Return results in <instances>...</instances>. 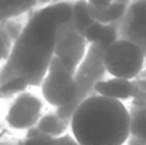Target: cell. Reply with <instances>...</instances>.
I'll use <instances>...</instances> for the list:
<instances>
[{
  "instance_id": "ba28073f",
  "label": "cell",
  "mask_w": 146,
  "mask_h": 145,
  "mask_svg": "<svg viewBox=\"0 0 146 145\" xmlns=\"http://www.w3.org/2000/svg\"><path fill=\"white\" fill-rule=\"evenodd\" d=\"M95 92L102 96H107L113 99L125 100L129 99L134 92V84L131 80L113 77L110 80L99 81L95 85Z\"/></svg>"
},
{
  "instance_id": "2e32d148",
  "label": "cell",
  "mask_w": 146,
  "mask_h": 145,
  "mask_svg": "<svg viewBox=\"0 0 146 145\" xmlns=\"http://www.w3.org/2000/svg\"><path fill=\"white\" fill-rule=\"evenodd\" d=\"M1 25L4 28V31L7 32V35L10 36L13 42H15V39L20 36L21 31L24 29V25L23 22L17 18H10V20H6V21H1Z\"/></svg>"
},
{
  "instance_id": "9a60e30c",
  "label": "cell",
  "mask_w": 146,
  "mask_h": 145,
  "mask_svg": "<svg viewBox=\"0 0 146 145\" xmlns=\"http://www.w3.org/2000/svg\"><path fill=\"white\" fill-rule=\"evenodd\" d=\"M118 39V31H117V27L114 24H106L104 25V29L102 32V36L99 38L98 42L95 43H99L100 46H103L104 49H107L111 43H114L115 41Z\"/></svg>"
},
{
  "instance_id": "44dd1931",
  "label": "cell",
  "mask_w": 146,
  "mask_h": 145,
  "mask_svg": "<svg viewBox=\"0 0 146 145\" xmlns=\"http://www.w3.org/2000/svg\"><path fill=\"white\" fill-rule=\"evenodd\" d=\"M38 1V4H53V3H57L58 0H36Z\"/></svg>"
},
{
  "instance_id": "9c48e42d",
  "label": "cell",
  "mask_w": 146,
  "mask_h": 145,
  "mask_svg": "<svg viewBox=\"0 0 146 145\" xmlns=\"http://www.w3.org/2000/svg\"><path fill=\"white\" fill-rule=\"evenodd\" d=\"M127 4L121 3H111L106 7H93L89 4V13L93 21H98L100 24H113L118 21L127 11Z\"/></svg>"
},
{
  "instance_id": "5b68a950",
  "label": "cell",
  "mask_w": 146,
  "mask_h": 145,
  "mask_svg": "<svg viewBox=\"0 0 146 145\" xmlns=\"http://www.w3.org/2000/svg\"><path fill=\"white\" fill-rule=\"evenodd\" d=\"M104 68L113 77L134 80L143 68L145 56L135 43L117 39L104 50Z\"/></svg>"
},
{
  "instance_id": "30bf717a",
  "label": "cell",
  "mask_w": 146,
  "mask_h": 145,
  "mask_svg": "<svg viewBox=\"0 0 146 145\" xmlns=\"http://www.w3.org/2000/svg\"><path fill=\"white\" fill-rule=\"evenodd\" d=\"M36 4V0H0V22L17 18L32 10Z\"/></svg>"
},
{
  "instance_id": "277c9868",
  "label": "cell",
  "mask_w": 146,
  "mask_h": 145,
  "mask_svg": "<svg viewBox=\"0 0 146 145\" xmlns=\"http://www.w3.org/2000/svg\"><path fill=\"white\" fill-rule=\"evenodd\" d=\"M86 53V41L84 35L77 31L74 21L67 24L57 36L54 56L49 64L47 73L64 71L71 76L75 74L77 67Z\"/></svg>"
},
{
  "instance_id": "7402d4cb",
  "label": "cell",
  "mask_w": 146,
  "mask_h": 145,
  "mask_svg": "<svg viewBox=\"0 0 146 145\" xmlns=\"http://www.w3.org/2000/svg\"><path fill=\"white\" fill-rule=\"evenodd\" d=\"M135 78H139V80H142V81H143V82L146 84V70H145V71H141V73H139V74H138V76H136Z\"/></svg>"
},
{
  "instance_id": "ffe728a7",
  "label": "cell",
  "mask_w": 146,
  "mask_h": 145,
  "mask_svg": "<svg viewBox=\"0 0 146 145\" xmlns=\"http://www.w3.org/2000/svg\"><path fill=\"white\" fill-rule=\"evenodd\" d=\"M127 142H128V145H146V141L141 140V138H138V137H134V135L128 137Z\"/></svg>"
},
{
  "instance_id": "d4e9b609",
  "label": "cell",
  "mask_w": 146,
  "mask_h": 145,
  "mask_svg": "<svg viewBox=\"0 0 146 145\" xmlns=\"http://www.w3.org/2000/svg\"><path fill=\"white\" fill-rule=\"evenodd\" d=\"M15 145H24V141H23V140H21V141H17V142H15Z\"/></svg>"
},
{
  "instance_id": "4fadbf2b",
  "label": "cell",
  "mask_w": 146,
  "mask_h": 145,
  "mask_svg": "<svg viewBox=\"0 0 146 145\" xmlns=\"http://www.w3.org/2000/svg\"><path fill=\"white\" fill-rule=\"evenodd\" d=\"M129 135L146 141V106L129 109Z\"/></svg>"
},
{
  "instance_id": "8fae6325",
  "label": "cell",
  "mask_w": 146,
  "mask_h": 145,
  "mask_svg": "<svg viewBox=\"0 0 146 145\" xmlns=\"http://www.w3.org/2000/svg\"><path fill=\"white\" fill-rule=\"evenodd\" d=\"M39 130L46 135H50L53 138H58L66 133L70 126V122H66L58 117L56 112L54 113H46L45 116H40L39 122L36 123Z\"/></svg>"
},
{
  "instance_id": "ac0fdd59",
  "label": "cell",
  "mask_w": 146,
  "mask_h": 145,
  "mask_svg": "<svg viewBox=\"0 0 146 145\" xmlns=\"http://www.w3.org/2000/svg\"><path fill=\"white\" fill-rule=\"evenodd\" d=\"M104 25H106V24H100V22H98V21H93L89 27L85 29V32H84V38H85V41H86V42H89V45L98 42V41H99V38L102 36L103 29H104Z\"/></svg>"
},
{
  "instance_id": "4316f807",
  "label": "cell",
  "mask_w": 146,
  "mask_h": 145,
  "mask_svg": "<svg viewBox=\"0 0 146 145\" xmlns=\"http://www.w3.org/2000/svg\"><path fill=\"white\" fill-rule=\"evenodd\" d=\"M132 1H135V0H132Z\"/></svg>"
},
{
  "instance_id": "52a82bcc",
  "label": "cell",
  "mask_w": 146,
  "mask_h": 145,
  "mask_svg": "<svg viewBox=\"0 0 146 145\" xmlns=\"http://www.w3.org/2000/svg\"><path fill=\"white\" fill-rule=\"evenodd\" d=\"M40 89L46 102L57 108L71 103L77 95L74 76L64 71L47 73L40 84Z\"/></svg>"
},
{
  "instance_id": "7a4b0ae2",
  "label": "cell",
  "mask_w": 146,
  "mask_h": 145,
  "mask_svg": "<svg viewBox=\"0 0 146 145\" xmlns=\"http://www.w3.org/2000/svg\"><path fill=\"white\" fill-rule=\"evenodd\" d=\"M70 127L79 145H123L129 137V112L121 100L96 94L79 103Z\"/></svg>"
},
{
  "instance_id": "6da1fadb",
  "label": "cell",
  "mask_w": 146,
  "mask_h": 145,
  "mask_svg": "<svg viewBox=\"0 0 146 145\" xmlns=\"http://www.w3.org/2000/svg\"><path fill=\"white\" fill-rule=\"evenodd\" d=\"M72 3L57 1L32 14L0 68V87L15 78H23L32 87L42 84L54 56L58 32L74 21Z\"/></svg>"
},
{
  "instance_id": "3957f363",
  "label": "cell",
  "mask_w": 146,
  "mask_h": 145,
  "mask_svg": "<svg viewBox=\"0 0 146 145\" xmlns=\"http://www.w3.org/2000/svg\"><path fill=\"white\" fill-rule=\"evenodd\" d=\"M104 47L99 43H90L89 49L86 50L85 57L77 67V71L74 74V81L77 84V95L74 100L68 105L57 108V114L60 119L71 122V117L74 114L75 109L79 106L82 100H85L89 96L96 95L95 85L104 80L106 68H104Z\"/></svg>"
},
{
  "instance_id": "484cf974",
  "label": "cell",
  "mask_w": 146,
  "mask_h": 145,
  "mask_svg": "<svg viewBox=\"0 0 146 145\" xmlns=\"http://www.w3.org/2000/svg\"><path fill=\"white\" fill-rule=\"evenodd\" d=\"M0 98H1V91H0Z\"/></svg>"
},
{
  "instance_id": "8992f818",
  "label": "cell",
  "mask_w": 146,
  "mask_h": 145,
  "mask_svg": "<svg viewBox=\"0 0 146 145\" xmlns=\"http://www.w3.org/2000/svg\"><path fill=\"white\" fill-rule=\"evenodd\" d=\"M42 102L29 92H21L13 100L7 112L6 122L15 130H28L40 119Z\"/></svg>"
},
{
  "instance_id": "cb8c5ba5",
  "label": "cell",
  "mask_w": 146,
  "mask_h": 145,
  "mask_svg": "<svg viewBox=\"0 0 146 145\" xmlns=\"http://www.w3.org/2000/svg\"><path fill=\"white\" fill-rule=\"evenodd\" d=\"M0 145H15V142H0Z\"/></svg>"
},
{
  "instance_id": "603a6c76",
  "label": "cell",
  "mask_w": 146,
  "mask_h": 145,
  "mask_svg": "<svg viewBox=\"0 0 146 145\" xmlns=\"http://www.w3.org/2000/svg\"><path fill=\"white\" fill-rule=\"evenodd\" d=\"M131 1L132 0H113V3H121V4H127V6H129Z\"/></svg>"
},
{
  "instance_id": "7c38bea8",
  "label": "cell",
  "mask_w": 146,
  "mask_h": 145,
  "mask_svg": "<svg viewBox=\"0 0 146 145\" xmlns=\"http://www.w3.org/2000/svg\"><path fill=\"white\" fill-rule=\"evenodd\" d=\"M72 18L77 31L84 35L85 29L93 22V18L90 17L89 13V4L86 0H75L72 3Z\"/></svg>"
},
{
  "instance_id": "5bb4252c",
  "label": "cell",
  "mask_w": 146,
  "mask_h": 145,
  "mask_svg": "<svg viewBox=\"0 0 146 145\" xmlns=\"http://www.w3.org/2000/svg\"><path fill=\"white\" fill-rule=\"evenodd\" d=\"M28 87V84L24 81L23 78H15V80H11L9 82H6L4 85L0 87V91H1V98H9L11 95H15V94H21V92H25V89Z\"/></svg>"
},
{
  "instance_id": "e0dca14e",
  "label": "cell",
  "mask_w": 146,
  "mask_h": 145,
  "mask_svg": "<svg viewBox=\"0 0 146 145\" xmlns=\"http://www.w3.org/2000/svg\"><path fill=\"white\" fill-rule=\"evenodd\" d=\"M13 42L7 32L4 31L1 22H0V60H7V57L10 56L13 49Z\"/></svg>"
},
{
  "instance_id": "d6986e66",
  "label": "cell",
  "mask_w": 146,
  "mask_h": 145,
  "mask_svg": "<svg viewBox=\"0 0 146 145\" xmlns=\"http://www.w3.org/2000/svg\"><path fill=\"white\" fill-rule=\"evenodd\" d=\"M86 1H88V4L93 6V7H106L113 3V0H86Z\"/></svg>"
}]
</instances>
